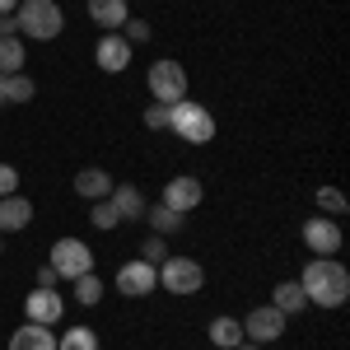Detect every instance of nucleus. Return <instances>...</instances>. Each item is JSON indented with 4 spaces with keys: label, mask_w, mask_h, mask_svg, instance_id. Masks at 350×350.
Returning a JSON list of instances; mask_svg holds the SVG:
<instances>
[{
    "label": "nucleus",
    "mask_w": 350,
    "mask_h": 350,
    "mask_svg": "<svg viewBox=\"0 0 350 350\" xmlns=\"http://www.w3.org/2000/svg\"><path fill=\"white\" fill-rule=\"evenodd\" d=\"M299 290L308 304H318V308H341L350 299V271L336 262V257H313L304 275H299Z\"/></svg>",
    "instance_id": "f257e3e1"
},
{
    "label": "nucleus",
    "mask_w": 350,
    "mask_h": 350,
    "mask_svg": "<svg viewBox=\"0 0 350 350\" xmlns=\"http://www.w3.org/2000/svg\"><path fill=\"white\" fill-rule=\"evenodd\" d=\"M14 19H19V33L33 38V42H52V38H61V28H66V14H61L56 0H19Z\"/></svg>",
    "instance_id": "f03ea898"
},
{
    "label": "nucleus",
    "mask_w": 350,
    "mask_h": 350,
    "mask_svg": "<svg viewBox=\"0 0 350 350\" xmlns=\"http://www.w3.org/2000/svg\"><path fill=\"white\" fill-rule=\"evenodd\" d=\"M173 131H178V140H187V145H211L215 140V117L201 108V103H173V122H168Z\"/></svg>",
    "instance_id": "7ed1b4c3"
},
{
    "label": "nucleus",
    "mask_w": 350,
    "mask_h": 350,
    "mask_svg": "<svg viewBox=\"0 0 350 350\" xmlns=\"http://www.w3.org/2000/svg\"><path fill=\"white\" fill-rule=\"evenodd\" d=\"M145 84H150V98H154V103H183V98H187V70H183L173 56L154 61L150 75H145Z\"/></svg>",
    "instance_id": "20e7f679"
},
{
    "label": "nucleus",
    "mask_w": 350,
    "mask_h": 350,
    "mask_svg": "<svg viewBox=\"0 0 350 350\" xmlns=\"http://www.w3.org/2000/svg\"><path fill=\"white\" fill-rule=\"evenodd\" d=\"M201 285H206V267L191 257H168L159 267V290H168V295H196Z\"/></svg>",
    "instance_id": "39448f33"
},
{
    "label": "nucleus",
    "mask_w": 350,
    "mask_h": 350,
    "mask_svg": "<svg viewBox=\"0 0 350 350\" xmlns=\"http://www.w3.org/2000/svg\"><path fill=\"white\" fill-rule=\"evenodd\" d=\"M47 267H52L61 280H75V275H84V271H94V252H89L84 239H56Z\"/></svg>",
    "instance_id": "423d86ee"
},
{
    "label": "nucleus",
    "mask_w": 350,
    "mask_h": 350,
    "mask_svg": "<svg viewBox=\"0 0 350 350\" xmlns=\"http://www.w3.org/2000/svg\"><path fill=\"white\" fill-rule=\"evenodd\" d=\"M243 323V341H257V346H267V341H280L285 336V313L280 308H271V304H262V308H252L247 318H239Z\"/></svg>",
    "instance_id": "0eeeda50"
},
{
    "label": "nucleus",
    "mask_w": 350,
    "mask_h": 350,
    "mask_svg": "<svg viewBox=\"0 0 350 350\" xmlns=\"http://www.w3.org/2000/svg\"><path fill=\"white\" fill-rule=\"evenodd\" d=\"M206 201V187H201V178H191V173H178V178H168L163 183V206L168 211H178V215H187Z\"/></svg>",
    "instance_id": "6e6552de"
},
{
    "label": "nucleus",
    "mask_w": 350,
    "mask_h": 350,
    "mask_svg": "<svg viewBox=\"0 0 350 350\" xmlns=\"http://www.w3.org/2000/svg\"><path fill=\"white\" fill-rule=\"evenodd\" d=\"M117 290L126 299H145V295H154L159 290V267H150V262H126V267L117 271Z\"/></svg>",
    "instance_id": "1a4fd4ad"
},
{
    "label": "nucleus",
    "mask_w": 350,
    "mask_h": 350,
    "mask_svg": "<svg viewBox=\"0 0 350 350\" xmlns=\"http://www.w3.org/2000/svg\"><path fill=\"white\" fill-rule=\"evenodd\" d=\"M304 247L318 252V257H336L341 252V224L332 215H313L304 224Z\"/></svg>",
    "instance_id": "9d476101"
},
{
    "label": "nucleus",
    "mask_w": 350,
    "mask_h": 350,
    "mask_svg": "<svg viewBox=\"0 0 350 350\" xmlns=\"http://www.w3.org/2000/svg\"><path fill=\"white\" fill-rule=\"evenodd\" d=\"M94 61H98V70L122 75V70L131 66V42H126L122 33H103V38H98V47H94Z\"/></svg>",
    "instance_id": "9b49d317"
},
{
    "label": "nucleus",
    "mask_w": 350,
    "mask_h": 350,
    "mask_svg": "<svg viewBox=\"0 0 350 350\" xmlns=\"http://www.w3.org/2000/svg\"><path fill=\"white\" fill-rule=\"evenodd\" d=\"M24 313L28 323H42V327H56L66 318V304H61V290H33L24 299Z\"/></svg>",
    "instance_id": "f8f14e48"
},
{
    "label": "nucleus",
    "mask_w": 350,
    "mask_h": 350,
    "mask_svg": "<svg viewBox=\"0 0 350 350\" xmlns=\"http://www.w3.org/2000/svg\"><path fill=\"white\" fill-rule=\"evenodd\" d=\"M33 224V201L28 196H0V234H19Z\"/></svg>",
    "instance_id": "ddd939ff"
},
{
    "label": "nucleus",
    "mask_w": 350,
    "mask_h": 350,
    "mask_svg": "<svg viewBox=\"0 0 350 350\" xmlns=\"http://www.w3.org/2000/svg\"><path fill=\"white\" fill-rule=\"evenodd\" d=\"M84 10H89L94 24L108 28V33H117V28L131 19V5H126V0H84Z\"/></svg>",
    "instance_id": "4468645a"
},
{
    "label": "nucleus",
    "mask_w": 350,
    "mask_h": 350,
    "mask_svg": "<svg viewBox=\"0 0 350 350\" xmlns=\"http://www.w3.org/2000/svg\"><path fill=\"white\" fill-rule=\"evenodd\" d=\"M112 187L117 183H112L108 168H80L75 173V191H80L84 201H103V196H112Z\"/></svg>",
    "instance_id": "2eb2a0df"
},
{
    "label": "nucleus",
    "mask_w": 350,
    "mask_h": 350,
    "mask_svg": "<svg viewBox=\"0 0 350 350\" xmlns=\"http://www.w3.org/2000/svg\"><path fill=\"white\" fill-rule=\"evenodd\" d=\"M10 350H56V332L42 323H24L10 336Z\"/></svg>",
    "instance_id": "dca6fc26"
},
{
    "label": "nucleus",
    "mask_w": 350,
    "mask_h": 350,
    "mask_svg": "<svg viewBox=\"0 0 350 350\" xmlns=\"http://www.w3.org/2000/svg\"><path fill=\"white\" fill-rule=\"evenodd\" d=\"M112 206H117V215L122 219H145V211H150V201H145V191L140 187H131V183H126V187H112V196H108Z\"/></svg>",
    "instance_id": "f3484780"
},
{
    "label": "nucleus",
    "mask_w": 350,
    "mask_h": 350,
    "mask_svg": "<svg viewBox=\"0 0 350 350\" xmlns=\"http://www.w3.org/2000/svg\"><path fill=\"white\" fill-rule=\"evenodd\" d=\"M211 346H219V350H234L243 341V323L239 318H229V313H219V318H211Z\"/></svg>",
    "instance_id": "a211bd4d"
},
{
    "label": "nucleus",
    "mask_w": 350,
    "mask_h": 350,
    "mask_svg": "<svg viewBox=\"0 0 350 350\" xmlns=\"http://www.w3.org/2000/svg\"><path fill=\"white\" fill-rule=\"evenodd\" d=\"M271 308H280L285 318H295L299 308H308V299H304V290H299V280H280V285L271 290Z\"/></svg>",
    "instance_id": "6ab92c4d"
},
{
    "label": "nucleus",
    "mask_w": 350,
    "mask_h": 350,
    "mask_svg": "<svg viewBox=\"0 0 350 350\" xmlns=\"http://www.w3.org/2000/svg\"><path fill=\"white\" fill-rule=\"evenodd\" d=\"M24 66H28L24 38H0V75H19Z\"/></svg>",
    "instance_id": "aec40b11"
},
{
    "label": "nucleus",
    "mask_w": 350,
    "mask_h": 350,
    "mask_svg": "<svg viewBox=\"0 0 350 350\" xmlns=\"http://www.w3.org/2000/svg\"><path fill=\"white\" fill-rule=\"evenodd\" d=\"M145 219H150V229H154V234H159V239H168V234H178V229H183V219L187 215H178V211H168V206H150V211H145Z\"/></svg>",
    "instance_id": "412c9836"
},
{
    "label": "nucleus",
    "mask_w": 350,
    "mask_h": 350,
    "mask_svg": "<svg viewBox=\"0 0 350 350\" xmlns=\"http://www.w3.org/2000/svg\"><path fill=\"white\" fill-rule=\"evenodd\" d=\"M56 350H98V332L94 327H66L56 336Z\"/></svg>",
    "instance_id": "4be33fe9"
},
{
    "label": "nucleus",
    "mask_w": 350,
    "mask_h": 350,
    "mask_svg": "<svg viewBox=\"0 0 350 350\" xmlns=\"http://www.w3.org/2000/svg\"><path fill=\"white\" fill-rule=\"evenodd\" d=\"M70 285H75V304H84V308H94V304L103 299V280H98L94 271H84V275H75Z\"/></svg>",
    "instance_id": "5701e85b"
},
{
    "label": "nucleus",
    "mask_w": 350,
    "mask_h": 350,
    "mask_svg": "<svg viewBox=\"0 0 350 350\" xmlns=\"http://www.w3.org/2000/svg\"><path fill=\"white\" fill-rule=\"evenodd\" d=\"M33 94H38V84L28 80L24 70H19V75H5V98H10V103H28Z\"/></svg>",
    "instance_id": "b1692460"
},
{
    "label": "nucleus",
    "mask_w": 350,
    "mask_h": 350,
    "mask_svg": "<svg viewBox=\"0 0 350 350\" xmlns=\"http://www.w3.org/2000/svg\"><path fill=\"white\" fill-rule=\"evenodd\" d=\"M89 224L108 234V229H117V224H122V215H117V206H112L108 196H103V201H94V211H89Z\"/></svg>",
    "instance_id": "393cba45"
},
{
    "label": "nucleus",
    "mask_w": 350,
    "mask_h": 350,
    "mask_svg": "<svg viewBox=\"0 0 350 350\" xmlns=\"http://www.w3.org/2000/svg\"><path fill=\"white\" fill-rule=\"evenodd\" d=\"M140 262H150V267H163V262H168V239L150 234V239H145V247H140Z\"/></svg>",
    "instance_id": "a878e982"
},
{
    "label": "nucleus",
    "mask_w": 350,
    "mask_h": 350,
    "mask_svg": "<svg viewBox=\"0 0 350 350\" xmlns=\"http://www.w3.org/2000/svg\"><path fill=\"white\" fill-rule=\"evenodd\" d=\"M168 122H173V103H150L145 108V126L150 131H168Z\"/></svg>",
    "instance_id": "bb28decb"
},
{
    "label": "nucleus",
    "mask_w": 350,
    "mask_h": 350,
    "mask_svg": "<svg viewBox=\"0 0 350 350\" xmlns=\"http://www.w3.org/2000/svg\"><path fill=\"white\" fill-rule=\"evenodd\" d=\"M117 33H122V38L131 42V47H140V42H150V33H154V28L145 24V19H126V24L117 28Z\"/></svg>",
    "instance_id": "cd10ccee"
},
{
    "label": "nucleus",
    "mask_w": 350,
    "mask_h": 350,
    "mask_svg": "<svg viewBox=\"0 0 350 350\" xmlns=\"http://www.w3.org/2000/svg\"><path fill=\"white\" fill-rule=\"evenodd\" d=\"M318 206L332 211V215H346V196H341L336 187H318Z\"/></svg>",
    "instance_id": "c85d7f7f"
},
{
    "label": "nucleus",
    "mask_w": 350,
    "mask_h": 350,
    "mask_svg": "<svg viewBox=\"0 0 350 350\" xmlns=\"http://www.w3.org/2000/svg\"><path fill=\"white\" fill-rule=\"evenodd\" d=\"M14 191H19V168L0 163V196H14Z\"/></svg>",
    "instance_id": "c756f323"
},
{
    "label": "nucleus",
    "mask_w": 350,
    "mask_h": 350,
    "mask_svg": "<svg viewBox=\"0 0 350 350\" xmlns=\"http://www.w3.org/2000/svg\"><path fill=\"white\" fill-rule=\"evenodd\" d=\"M56 285H61V275H56L52 267H42V271H38V290H56Z\"/></svg>",
    "instance_id": "7c9ffc66"
},
{
    "label": "nucleus",
    "mask_w": 350,
    "mask_h": 350,
    "mask_svg": "<svg viewBox=\"0 0 350 350\" xmlns=\"http://www.w3.org/2000/svg\"><path fill=\"white\" fill-rule=\"evenodd\" d=\"M0 38H19V19L14 14H0Z\"/></svg>",
    "instance_id": "2f4dec72"
},
{
    "label": "nucleus",
    "mask_w": 350,
    "mask_h": 350,
    "mask_svg": "<svg viewBox=\"0 0 350 350\" xmlns=\"http://www.w3.org/2000/svg\"><path fill=\"white\" fill-rule=\"evenodd\" d=\"M19 10V0H0V14H14Z\"/></svg>",
    "instance_id": "473e14b6"
},
{
    "label": "nucleus",
    "mask_w": 350,
    "mask_h": 350,
    "mask_svg": "<svg viewBox=\"0 0 350 350\" xmlns=\"http://www.w3.org/2000/svg\"><path fill=\"white\" fill-rule=\"evenodd\" d=\"M234 350H262V346H257V341H239Z\"/></svg>",
    "instance_id": "72a5a7b5"
},
{
    "label": "nucleus",
    "mask_w": 350,
    "mask_h": 350,
    "mask_svg": "<svg viewBox=\"0 0 350 350\" xmlns=\"http://www.w3.org/2000/svg\"><path fill=\"white\" fill-rule=\"evenodd\" d=\"M0 108H10V98H5V75H0Z\"/></svg>",
    "instance_id": "f704fd0d"
},
{
    "label": "nucleus",
    "mask_w": 350,
    "mask_h": 350,
    "mask_svg": "<svg viewBox=\"0 0 350 350\" xmlns=\"http://www.w3.org/2000/svg\"><path fill=\"white\" fill-rule=\"evenodd\" d=\"M0 257H5V239H0Z\"/></svg>",
    "instance_id": "c9c22d12"
}]
</instances>
